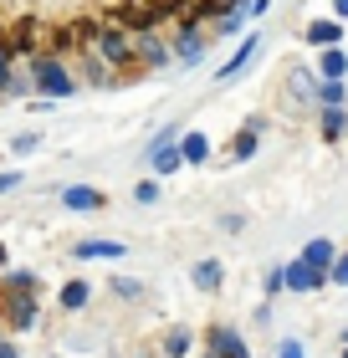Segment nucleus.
<instances>
[{"label":"nucleus","instance_id":"16","mask_svg":"<svg viewBox=\"0 0 348 358\" xmlns=\"http://www.w3.org/2000/svg\"><path fill=\"white\" fill-rule=\"evenodd\" d=\"M333 256H338V246H333V241H307V246H302V262L307 266H318V271H328V266H333Z\"/></svg>","mask_w":348,"mask_h":358},{"label":"nucleus","instance_id":"27","mask_svg":"<svg viewBox=\"0 0 348 358\" xmlns=\"http://www.w3.org/2000/svg\"><path fill=\"white\" fill-rule=\"evenodd\" d=\"M277 358H307V353H302V343H297V338H281V348H277Z\"/></svg>","mask_w":348,"mask_h":358},{"label":"nucleus","instance_id":"14","mask_svg":"<svg viewBox=\"0 0 348 358\" xmlns=\"http://www.w3.org/2000/svg\"><path fill=\"white\" fill-rule=\"evenodd\" d=\"M256 143H261V123L251 118L236 138H230V159H236V164H241V159H251V154H256Z\"/></svg>","mask_w":348,"mask_h":358},{"label":"nucleus","instance_id":"33","mask_svg":"<svg viewBox=\"0 0 348 358\" xmlns=\"http://www.w3.org/2000/svg\"><path fill=\"white\" fill-rule=\"evenodd\" d=\"M343 358H348V343H343Z\"/></svg>","mask_w":348,"mask_h":358},{"label":"nucleus","instance_id":"9","mask_svg":"<svg viewBox=\"0 0 348 358\" xmlns=\"http://www.w3.org/2000/svg\"><path fill=\"white\" fill-rule=\"evenodd\" d=\"M148 169L159 179H169L174 169H185V159H179V138L174 143H148Z\"/></svg>","mask_w":348,"mask_h":358},{"label":"nucleus","instance_id":"25","mask_svg":"<svg viewBox=\"0 0 348 358\" xmlns=\"http://www.w3.org/2000/svg\"><path fill=\"white\" fill-rule=\"evenodd\" d=\"M190 353V333H169V358H185Z\"/></svg>","mask_w":348,"mask_h":358},{"label":"nucleus","instance_id":"24","mask_svg":"<svg viewBox=\"0 0 348 358\" xmlns=\"http://www.w3.org/2000/svg\"><path fill=\"white\" fill-rule=\"evenodd\" d=\"M134 200H139V205H159V179H139V185H134Z\"/></svg>","mask_w":348,"mask_h":358},{"label":"nucleus","instance_id":"32","mask_svg":"<svg viewBox=\"0 0 348 358\" xmlns=\"http://www.w3.org/2000/svg\"><path fill=\"white\" fill-rule=\"evenodd\" d=\"M6 262H11V251H6V246H0V271H6Z\"/></svg>","mask_w":348,"mask_h":358},{"label":"nucleus","instance_id":"30","mask_svg":"<svg viewBox=\"0 0 348 358\" xmlns=\"http://www.w3.org/2000/svg\"><path fill=\"white\" fill-rule=\"evenodd\" d=\"M333 21H348V0H333Z\"/></svg>","mask_w":348,"mask_h":358},{"label":"nucleus","instance_id":"26","mask_svg":"<svg viewBox=\"0 0 348 358\" xmlns=\"http://www.w3.org/2000/svg\"><path fill=\"white\" fill-rule=\"evenodd\" d=\"M113 292H118V297H139V292H144V287L134 282V276H118V282H113Z\"/></svg>","mask_w":348,"mask_h":358},{"label":"nucleus","instance_id":"29","mask_svg":"<svg viewBox=\"0 0 348 358\" xmlns=\"http://www.w3.org/2000/svg\"><path fill=\"white\" fill-rule=\"evenodd\" d=\"M15 185H21V169H6V174H0V194L15 189Z\"/></svg>","mask_w":348,"mask_h":358},{"label":"nucleus","instance_id":"11","mask_svg":"<svg viewBox=\"0 0 348 358\" xmlns=\"http://www.w3.org/2000/svg\"><path fill=\"white\" fill-rule=\"evenodd\" d=\"M318 77L323 83H343L348 77V52L343 46H318Z\"/></svg>","mask_w":348,"mask_h":358},{"label":"nucleus","instance_id":"2","mask_svg":"<svg viewBox=\"0 0 348 358\" xmlns=\"http://www.w3.org/2000/svg\"><path fill=\"white\" fill-rule=\"evenodd\" d=\"M31 92L41 97V103H62V97H72L77 92V77L67 72V62L62 57H36L31 62Z\"/></svg>","mask_w":348,"mask_h":358},{"label":"nucleus","instance_id":"20","mask_svg":"<svg viewBox=\"0 0 348 358\" xmlns=\"http://www.w3.org/2000/svg\"><path fill=\"white\" fill-rule=\"evenodd\" d=\"M88 297H92V287H88V282H67V287H62V307H67V313L88 307Z\"/></svg>","mask_w":348,"mask_h":358},{"label":"nucleus","instance_id":"23","mask_svg":"<svg viewBox=\"0 0 348 358\" xmlns=\"http://www.w3.org/2000/svg\"><path fill=\"white\" fill-rule=\"evenodd\" d=\"M328 282H333V287H348V246L333 256V266H328Z\"/></svg>","mask_w":348,"mask_h":358},{"label":"nucleus","instance_id":"15","mask_svg":"<svg viewBox=\"0 0 348 358\" xmlns=\"http://www.w3.org/2000/svg\"><path fill=\"white\" fill-rule=\"evenodd\" d=\"M256 52H261V36H256V31H251V36H246V41L236 46V57H230V62H225V67H221V83H230V77H236V72H241V67H246V62H251Z\"/></svg>","mask_w":348,"mask_h":358},{"label":"nucleus","instance_id":"19","mask_svg":"<svg viewBox=\"0 0 348 358\" xmlns=\"http://www.w3.org/2000/svg\"><path fill=\"white\" fill-rule=\"evenodd\" d=\"M343 134H348V113H343V108H323V138L338 143Z\"/></svg>","mask_w":348,"mask_h":358},{"label":"nucleus","instance_id":"7","mask_svg":"<svg viewBox=\"0 0 348 358\" xmlns=\"http://www.w3.org/2000/svg\"><path fill=\"white\" fill-rule=\"evenodd\" d=\"M77 72L88 77V87H108L113 77H118V72H113V67H108L103 57L92 52V46H77Z\"/></svg>","mask_w":348,"mask_h":358},{"label":"nucleus","instance_id":"4","mask_svg":"<svg viewBox=\"0 0 348 358\" xmlns=\"http://www.w3.org/2000/svg\"><path fill=\"white\" fill-rule=\"evenodd\" d=\"M323 282H328V271H318V266H307L302 256H292V262L281 266V287H287V292H318Z\"/></svg>","mask_w":348,"mask_h":358},{"label":"nucleus","instance_id":"1","mask_svg":"<svg viewBox=\"0 0 348 358\" xmlns=\"http://www.w3.org/2000/svg\"><path fill=\"white\" fill-rule=\"evenodd\" d=\"M77 36H82V46H92L113 72L134 67V31H123L118 21H77Z\"/></svg>","mask_w":348,"mask_h":358},{"label":"nucleus","instance_id":"22","mask_svg":"<svg viewBox=\"0 0 348 358\" xmlns=\"http://www.w3.org/2000/svg\"><path fill=\"white\" fill-rule=\"evenodd\" d=\"M292 92H297V97H302V103H312V92H318V77H312V72H302V67H297V72H292Z\"/></svg>","mask_w":348,"mask_h":358},{"label":"nucleus","instance_id":"21","mask_svg":"<svg viewBox=\"0 0 348 358\" xmlns=\"http://www.w3.org/2000/svg\"><path fill=\"white\" fill-rule=\"evenodd\" d=\"M11 322H15V328H31V322H36V307H31L26 292H15V302H11Z\"/></svg>","mask_w":348,"mask_h":358},{"label":"nucleus","instance_id":"28","mask_svg":"<svg viewBox=\"0 0 348 358\" xmlns=\"http://www.w3.org/2000/svg\"><path fill=\"white\" fill-rule=\"evenodd\" d=\"M31 149H41L36 134H21V138H15V154H31Z\"/></svg>","mask_w":348,"mask_h":358},{"label":"nucleus","instance_id":"18","mask_svg":"<svg viewBox=\"0 0 348 358\" xmlns=\"http://www.w3.org/2000/svg\"><path fill=\"white\" fill-rule=\"evenodd\" d=\"M312 103H318V108H343L348 103V83H318Z\"/></svg>","mask_w":348,"mask_h":358},{"label":"nucleus","instance_id":"5","mask_svg":"<svg viewBox=\"0 0 348 358\" xmlns=\"http://www.w3.org/2000/svg\"><path fill=\"white\" fill-rule=\"evenodd\" d=\"M205 46H210V36H205L200 26H190V31H179V36L169 41V52H174V62H179V67H195V62L205 57Z\"/></svg>","mask_w":348,"mask_h":358},{"label":"nucleus","instance_id":"12","mask_svg":"<svg viewBox=\"0 0 348 358\" xmlns=\"http://www.w3.org/2000/svg\"><path fill=\"white\" fill-rule=\"evenodd\" d=\"M302 41H307V46H343V21H333V15H323V21H307Z\"/></svg>","mask_w":348,"mask_h":358},{"label":"nucleus","instance_id":"6","mask_svg":"<svg viewBox=\"0 0 348 358\" xmlns=\"http://www.w3.org/2000/svg\"><path fill=\"white\" fill-rule=\"evenodd\" d=\"M205 353H210V358H251V348H246V338H241L236 328H210Z\"/></svg>","mask_w":348,"mask_h":358},{"label":"nucleus","instance_id":"3","mask_svg":"<svg viewBox=\"0 0 348 358\" xmlns=\"http://www.w3.org/2000/svg\"><path fill=\"white\" fill-rule=\"evenodd\" d=\"M174 52H169V41L159 36V31H134V67L144 72H159V67H169Z\"/></svg>","mask_w":348,"mask_h":358},{"label":"nucleus","instance_id":"17","mask_svg":"<svg viewBox=\"0 0 348 358\" xmlns=\"http://www.w3.org/2000/svg\"><path fill=\"white\" fill-rule=\"evenodd\" d=\"M195 287L200 292H221V282H225V271H221V262H195Z\"/></svg>","mask_w":348,"mask_h":358},{"label":"nucleus","instance_id":"35","mask_svg":"<svg viewBox=\"0 0 348 358\" xmlns=\"http://www.w3.org/2000/svg\"><path fill=\"white\" fill-rule=\"evenodd\" d=\"M205 358H210V353H205Z\"/></svg>","mask_w":348,"mask_h":358},{"label":"nucleus","instance_id":"8","mask_svg":"<svg viewBox=\"0 0 348 358\" xmlns=\"http://www.w3.org/2000/svg\"><path fill=\"white\" fill-rule=\"evenodd\" d=\"M62 205L77 210V215H97L108 200H103V189H92V185H67V189H62Z\"/></svg>","mask_w":348,"mask_h":358},{"label":"nucleus","instance_id":"10","mask_svg":"<svg viewBox=\"0 0 348 358\" xmlns=\"http://www.w3.org/2000/svg\"><path fill=\"white\" fill-rule=\"evenodd\" d=\"M179 159H185V169H200L210 159V138L200 128H185V134H179Z\"/></svg>","mask_w":348,"mask_h":358},{"label":"nucleus","instance_id":"31","mask_svg":"<svg viewBox=\"0 0 348 358\" xmlns=\"http://www.w3.org/2000/svg\"><path fill=\"white\" fill-rule=\"evenodd\" d=\"M0 358H21V353H15L11 343H0Z\"/></svg>","mask_w":348,"mask_h":358},{"label":"nucleus","instance_id":"13","mask_svg":"<svg viewBox=\"0 0 348 358\" xmlns=\"http://www.w3.org/2000/svg\"><path fill=\"white\" fill-rule=\"evenodd\" d=\"M72 256H82V262H118V256H128V246L123 241H82Z\"/></svg>","mask_w":348,"mask_h":358},{"label":"nucleus","instance_id":"34","mask_svg":"<svg viewBox=\"0 0 348 358\" xmlns=\"http://www.w3.org/2000/svg\"><path fill=\"white\" fill-rule=\"evenodd\" d=\"M343 343H348V333H343Z\"/></svg>","mask_w":348,"mask_h":358}]
</instances>
